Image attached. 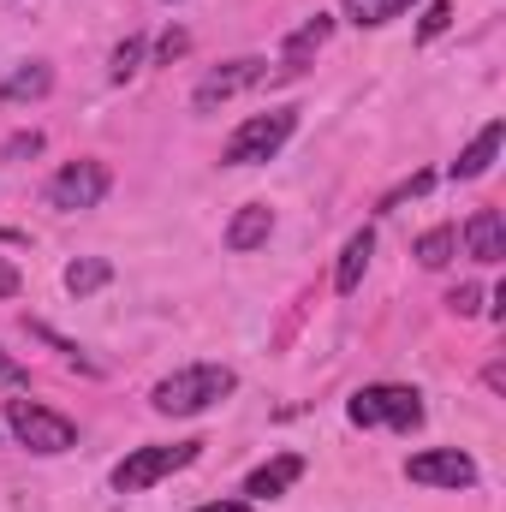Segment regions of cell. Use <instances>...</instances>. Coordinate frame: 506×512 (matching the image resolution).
I'll list each match as a JSON object with an SVG mask.
<instances>
[{"instance_id":"6da1fadb","label":"cell","mask_w":506,"mask_h":512,"mask_svg":"<svg viewBox=\"0 0 506 512\" xmlns=\"http://www.w3.org/2000/svg\"><path fill=\"white\" fill-rule=\"evenodd\" d=\"M233 387H239V376L227 364H191V370H173V376H161L149 387V405L161 417H197V411L221 405Z\"/></svg>"},{"instance_id":"7a4b0ae2","label":"cell","mask_w":506,"mask_h":512,"mask_svg":"<svg viewBox=\"0 0 506 512\" xmlns=\"http://www.w3.org/2000/svg\"><path fill=\"white\" fill-rule=\"evenodd\" d=\"M6 429H12L30 453H42V459L78 447V423L60 417V411H48V405H36V399H6Z\"/></svg>"},{"instance_id":"3957f363","label":"cell","mask_w":506,"mask_h":512,"mask_svg":"<svg viewBox=\"0 0 506 512\" xmlns=\"http://www.w3.org/2000/svg\"><path fill=\"white\" fill-rule=\"evenodd\" d=\"M346 417L358 423V429H417L423 423V393L417 387H399V382H376V387H358L352 393V405H346Z\"/></svg>"},{"instance_id":"277c9868","label":"cell","mask_w":506,"mask_h":512,"mask_svg":"<svg viewBox=\"0 0 506 512\" xmlns=\"http://www.w3.org/2000/svg\"><path fill=\"white\" fill-rule=\"evenodd\" d=\"M298 131V114L292 108H268V114H251L245 126L227 137V149H221V161L227 167H256V161H274L280 149H286V137Z\"/></svg>"},{"instance_id":"5b68a950","label":"cell","mask_w":506,"mask_h":512,"mask_svg":"<svg viewBox=\"0 0 506 512\" xmlns=\"http://www.w3.org/2000/svg\"><path fill=\"white\" fill-rule=\"evenodd\" d=\"M197 453H203V441H167V447H137V453H126V459L114 465V489H120V495H143V489H155L161 477L185 471V465H191Z\"/></svg>"},{"instance_id":"8992f818","label":"cell","mask_w":506,"mask_h":512,"mask_svg":"<svg viewBox=\"0 0 506 512\" xmlns=\"http://www.w3.org/2000/svg\"><path fill=\"white\" fill-rule=\"evenodd\" d=\"M108 185H114V173H108L102 161H72V167H60V173L48 179V209H60V215L96 209V203L108 197Z\"/></svg>"},{"instance_id":"52a82bcc","label":"cell","mask_w":506,"mask_h":512,"mask_svg":"<svg viewBox=\"0 0 506 512\" xmlns=\"http://www.w3.org/2000/svg\"><path fill=\"white\" fill-rule=\"evenodd\" d=\"M405 477L423 483V489H471V483H477V465H471V453H459V447H429V453L405 459Z\"/></svg>"},{"instance_id":"ba28073f","label":"cell","mask_w":506,"mask_h":512,"mask_svg":"<svg viewBox=\"0 0 506 512\" xmlns=\"http://www.w3.org/2000/svg\"><path fill=\"white\" fill-rule=\"evenodd\" d=\"M268 78V60H227V66H215L197 90H191V108L197 114H209V108H221V102H233V96H245L251 84Z\"/></svg>"},{"instance_id":"9c48e42d","label":"cell","mask_w":506,"mask_h":512,"mask_svg":"<svg viewBox=\"0 0 506 512\" xmlns=\"http://www.w3.org/2000/svg\"><path fill=\"white\" fill-rule=\"evenodd\" d=\"M298 477H304V459H298V453H280V459L256 465L251 477H245V495H256V501H274V495H286Z\"/></svg>"},{"instance_id":"30bf717a","label":"cell","mask_w":506,"mask_h":512,"mask_svg":"<svg viewBox=\"0 0 506 512\" xmlns=\"http://www.w3.org/2000/svg\"><path fill=\"white\" fill-rule=\"evenodd\" d=\"M501 143H506V126H501V120H489V126H483L477 137H471V143H465V155L453 161V179H483V173L495 167Z\"/></svg>"},{"instance_id":"8fae6325","label":"cell","mask_w":506,"mask_h":512,"mask_svg":"<svg viewBox=\"0 0 506 512\" xmlns=\"http://www.w3.org/2000/svg\"><path fill=\"white\" fill-rule=\"evenodd\" d=\"M268 233H274V209L268 203H245L233 221H227V251H256V245H268Z\"/></svg>"},{"instance_id":"7c38bea8","label":"cell","mask_w":506,"mask_h":512,"mask_svg":"<svg viewBox=\"0 0 506 512\" xmlns=\"http://www.w3.org/2000/svg\"><path fill=\"white\" fill-rule=\"evenodd\" d=\"M465 251L477 256V262H501V256H506L501 209H477V215H471V227H465Z\"/></svg>"},{"instance_id":"4fadbf2b","label":"cell","mask_w":506,"mask_h":512,"mask_svg":"<svg viewBox=\"0 0 506 512\" xmlns=\"http://www.w3.org/2000/svg\"><path fill=\"white\" fill-rule=\"evenodd\" d=\"M370 256H376V233L370 227H358L352 239H346V251H340V268H334V292H358L364 286V268H370Z\"/></svg>"},{"instance_id":"5bb4252c","label":"cell","mask_w":506,"mask_h":512,"mask_svg":"<svg viewBox=\"0 0 506 512\" xmlns=\"http://www.w3.org/2000/svg\"><path fill=\"white\" fill-rule=\"evenodd\" d=\"M328 36H334V18H328V12H316V18H304V24H298L286 42H280V60L298 72V66H310V54H316Z\"/></svg>"},{"instance_id":"9a60e30c","label":"cell","mask_w":506,"mask_h":512,"mask_svg":"<svg viewBox=\"0 0 506 512\" xmlns=\"http://www.w3.org/2000/svg\"><path fill=\"white\" fill-rule=\"evenodd\" d=\"M48 90H54V72H48L42 60H24L18 72L0 78V102H42Z\"/></svg>"},{"instance_id":"2e32d148","label":"cell","mask_w":506,"mask_h":512,"mask_svg":"<svg viewBox=\"0 0 506 512\" xmlns=\"http://www.w3.org/2000/svg\"><path fill=\"white\" fill-rule=\"evenodd\" d=\"M114 280V262L108 256H78V262H66V292L72 298H90V292H102Z\"/></svg>"},{"instance_id":"e0dca14e","label":"cell","mask_w":506,"mask_h":512,"mask_svg":"<svg viewBox=\"0 0 506 512\" xmlns=\"http://www.w3.org/2000/svg\"><path fill=\"white\" fill-rule=\"evenodd\" d=\"M411 256H417L423 268H447V262L459 256V233H453V227H429V233L411 245Z\"/></svg>"},{"instance_id":"ac0fdd59","label":"cell","mask_w":506,"mask_h":512,"mask_svg":"<svg viewBox=\"0 0 506 512\" xmlns=\"http://www.w3.org/2000/svg\"><path fill=\"white\" fill-rule=\"evenodd\" d=\"M340 6L358 30H376V24H393L399 12H411V0H340Z\"/></svg>"},{"instance_id":"d6986e66","label":"cell","mask_w":506,"mask_h":512,"mask_svg":"<svg viewBox=\"0 0 506 512\" xmlns=\"http://www.w3.org/2000/svg\"><path fill=\"white\" fill-rule=\"evenodd\" d=\"M143 66V36H126L120 48H114V60H108V72H114V84H126L131 72Z\"/></svg>"},{"instance_id":"ffe728a7","label":"cell","mask_w":506,"mask_h":512,"mask_svg":"<svg viewBox=\"0 0 506 512\" xmlns=\"http://www.w3.org/2000/svg\"><path fill=\"white\" fill-rule=\"evenodd\" d=\"M429 185H435V173H411V179H405V185H393V191H387V197H381V215H393V209H399V203H405V197H423V191H429Z\"/></svg>"},{"instance_id":"44dd1931","label":"cell","mask_w":506,"mask_h":512,"mask_svg":"<svg viewBox=\"0 0 506 512\" xmlns=\"http://www.w3.org/2000/svg\"><path fill=\"white\" fill-rule=\"evenodd\" d=\"M447 24H453V6H447V0H429V12H423V24H417V36H423V42H435V36H441Z\"/></svg>"},{"instance_id":"7402d4cb","label":"cell","mask_w":506,"mask_h":512,"mask_svg":"<svg viewBox=\"0 0 506 512\" xmlns=\"http://www.w3.org/2000/svg\"><path fill=\"white\" fill-rule=\"evenodd\" d=\"M447 310H453V316H477V310H483V286H453V292H447Z\"/></svg>"},{"instance_id":"603a6c76","label":"cell","mask_w":506,"mask_h":512,"mask_svg":"<svg viewBox=\"0 0 506 512\" xmlns=\"http://www.w3.org/2000/svg\"><path fill=\"white\" fill-rule=\"evenodd\" d=\"M30 155H42V131H18V137H6V161H30Z\"/></svg>"},{"instance_id":"cb8c5ba5","label":"cell","mask_w":506,"mask_h":512,"mask_svg":"<svg viewBox=\"0 0 506 512\" xmlns=\"http://www.w3.org/2000/svg\"><path fill=\"white\" fill-rule=\"evenodd\" d=\"M185 48H191V36H185V30H167V36L155 42V60H161V66H173V60H179Z\"/></svg>"},{"instance_id":"d4e9b609","label":"cell","mask_w":506,"mask_h":512,"mask_svg":"<svg viewBox=\"0 0 506 512\" xmlns=\"http://www.w3.org/2000/svg\"><path fill=\"white\" fill-rule=\"evenodd\" d=\"M18 292V268L12 262H0V298H12Z\"/></svg>"},{"instance_id":"484cf974","label":"cell","mask_w":506,"mask_h":512,"mask_svg":"<svg viewBox=\"0 0 506 512\" xmlns=\"http://www.w3.org/2000/svg\"><path fill=\"white\" fill-rule=\"evenodd\" d=\"M0 382H24V364H18V358H6V352H0Z\"/></svg>"},{"instance_id":"4316f807","label":"cell","mask_w":506,"mask_h":512,"mask_svg":"<svg viewBox=\"0 0 506 512\" xmlns=\"http://www.w3.org/2000/svg\"><path fill=\"white\" fill-rule=\"evenodd\" d=\"M197 512H251L245 501H209V507H197Z\"/></svg>"}]
</instances>
